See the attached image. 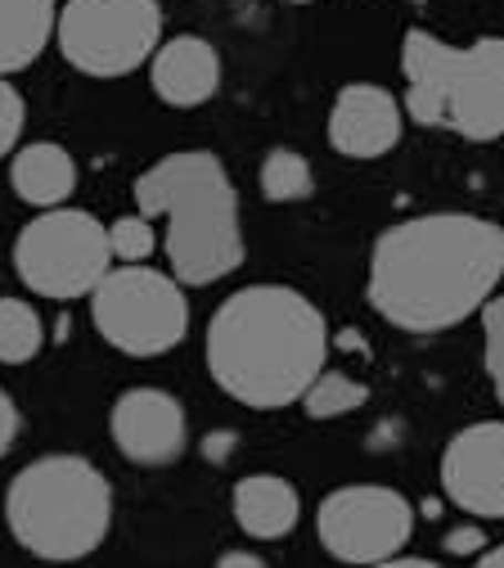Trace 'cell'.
<instances>
[{
  "label": "cell",
  "instance_id": "obj_1",
  "mask_svg": "<svg viewBox=\"0 0 504 568\" xmlns=\"http://www.w3.org/2000/svg\"><path fill=\"white\" fill-rule=\"evenodd\" d=\"M504 280V226L477 212H423L374 240L366 298L405 334H442L486 307Z\"/></svg>",
  "mask_w": 504,
  "mask_h": 568
},
{
  "label": "cell",
  "instance_id": "obj_2",
  "mask_svg": "<svg viewBox=\"0 0 504 568\" xmlns=\"http://www.w3.org/2000/svg\"><path fill=\"white\" fill-rule=\"evenodd\" d=\"M203 352L226 397L253 410H284L325 371L329 321L302 290L248 284L216 307Z\"/></svg>",
  "mask_w": 504,
  "mask_h": 568
},
{
  "label": "cell",
  "instance_id": "obj_3",
  "mask_svg": "<svg viewBox=\"0 0 504 568\" xmlns=\"http://www.w3.org/2000/svg\"><path fill=\"white\" fill-rule=\"evenodd\" d=\"M135 212L163 222V253L185 290H203L244 266L239 190L212 150H176L140 172Z\"/></svg>",
  "mask_w": 504,
  "mask_h": 568
},
{
  "label": "cell",
  "instance_id": "obj_4",
  "mask_svg": "<svg viewBox=\"0 0 504 568\" xmlns=\"http://www.w3.org/2000/svg\"><path fill=\"white\" fill-rule=\"evenodd\" d=\"M401 109L410 122L451 131L469 145L504 135V37H477L451 45L423 28L401 41Z\"/></svg>",
  "mask_w": 504,
  "mask_h": 568
},
{
  "label": "cell",
  "instance_id": "obj_5",
  "mask_svg": "<svg viewBox=\"0 0 504 568\" xmlns=\"http://www.w3.org/2000/svg\"><path fill=\"white\" fill-rule=\"evenodd\" d=\"M6 524L37 559H86L113 528V487L86 456H41L14 474L6 491Z\"/></svg>",
  "mask_w": 504,
  "mask_h": 568
},
{
  "label": "cell",
  "instance_id": "obj_6",
  "mask_svg": "<svg viewBox=\"0 0 504 568\" xmlns=\"http://www.w3.org/2000/svg\"><path fill=\"white\" fill-rule=\"evenodd\" d=\"M91 321L100 338L126 357H163L189 334V298L172 271L122 262L95 284Z\"/></svg>",
  "mask_w": 504,
  "mask_h": 568
},
{
  "label": "cell",
  "instance_id": "obj_7",
  "mask_svg": "<svg viewBox=\"0 0 504 568\" xmlns=\"http://www.w3.org/2000/svg\"><path fill=\"white\" fill-rule=\"evenodd\" d=\"M109 226L82 207H41L14 240V271L37 298H91L113 271Z\"/></svg>",
  "mask_w": 504,
  "mask_h": 568
},
{
  "label": "cell",
  "instance_id": "obj_8",
  "mask_svg": "<svg viewBox=\"0 0 504 568\" xmlns=\"http://www.w3.org/2000/svg\"><path fill=\"white\" fill-rule=\"evenodd\" d=\"M59 54L86 78H126L163 45L158 0H68L54 23Z\"/></svg>",
  "mask_w": 504,
  "mask_h": 568
},
{
  "label": "cell",
  "instance_id": "obj_9",
  "mask_svg": "<svg viewBox=\"0 0 504 568\" xmlns=\"http://www.w3.org/2000/svg\"><path fill=\"white\" fill-rule=\"evenodd\" d=\"M320 546L342 564H392L414 537V506L383 483L333 487L316 510Z\"/></svg>",
  "mask_w": 504,
  "mask_h": 568
},
{
  "label": "cell",
  "instance_id": "obj_10",
  "mask_svg": "<svg viewBox=\"0 0 504 568\" xmlns=\"http://www.w3.org/2000/svg\"><path fill=\"white\" fill-rule=\"evenodd\" d=\"M109 434L113 447L144 469H158L185 456L189 447V415L181 406V397H172L167 388H126L113 410H109Z\"/></svg>",
  "mask_w": 504,
  "mask_h": 568
},
{
  "label": "cell",
  "instance_id": "obj_11",
  "mask_svg": "<svg viewBox=\"0 0 504 568\" xmlns=\"http://www.w3.org/2000/svg\"><path fill=\"white\" fill-rule=\"evenodd\" d=\"M442 491L473 519H504V419H477L446 443Z\"/></svg>",
  "mask_w": 504,
  "mask_h": 568
},
{
  "label": "cell",
  "instance_id": "obj_12",
  "mask_svg": "<svg viewBox=\"0 0 504 568\" xmlns=\"http://www.w3.org/2000/svg\"><path fill=\"white\" fill-rule=\"evenodd\" d=\"M405 135V109L401 100L379 82H347L333 95L329 109V145L342 159H383L401 145Z\"/></svg>",
  "mask_w": 504,
  "mask_h": 568
},
{
  "label": "cell",
  "instance_id": "obj_13",
  "mask_svg": "<svg viewBox=\"0 0 504 568\" xmlns=\"http://www.w3.org/2000/svg\"><path fill=\"white\" fill-rule=\"evenodd\" d=\"M150 87L172 109H198L222 91V54L194 32L167 37L150 59Z\"/></svg>",
  "mask_w": 504,
  "mask_h": 568
},
{
  "label": "cell",
  "instance_id": "obj_14",
  "mask_svg": "<svg viewBox=\"0 0 504 568\" xmlns=\"http://www.w3.org/2000/svg\"><path fill=\"white\" fill-rule=\"evenodd\" d=\"M230 510H235L239 532H248L253 541H279L298 528L302 496L279 474H248L230 491Z\"/></svg>",
  "mask_w": 504,
  "mask_h": 568
},
{
  "label": "cell",
  "instance_id": "obj_15",
  "mask_svg": "<svg viewBox=\"0 0 504 568\" xmlns=\"http://www.w3.org/2000/svg\"><path fill=\"white\" fill-rule=\"evenodd\" d=\"M10 185L32 207H63L78 190V159L54 140H32V145L14 150Z\"/></svg>",
  "mask_w": 504,
  "mask_h": 568
},
{
  "label": "cell",
  "instance_id": "obj_16",
  "mask_svg": "<svg viewBox=\"0 0 504 568\" xmlns=\"http://www.w3.org/2000/svg\"><path fill=\"white\" fill-rule=\"evenodd\" d=\"M54 0H0V78L23 73L54 41Z\"/></svg>",
  "mask_w": 504,
  "mask_h": 568
},
{
  "label": "cell",
  "instance_id": "obj_17",
  "mask_svg": "<svg viewBox=\"0 0 504 568\" xmlns=\"http://www.w3.org/2000/svg\"><path fill=\"white\" fill-rule=\"evenodd\" d=\"M257 181H261V199L266 203H302V199L316 194L311 159L298 154V150H288V145H279V150H270L261 159Z\"/></svg>",
  "mask_w": 504,
  "mask_h": 568
},
{
  "label": "cell",
  "instance_id": "obj_18",
  "mask_svg": "<svg viewBox=\"0 0 504 568\" xmlns=\"http://www.w3.org/2000/svg\"><path fill=\"white\" fill-rule=\"evenodd\" d=\"M45 347V325L28 298H0V366H28Z\"/></svg>",
  "mask_w": 504,
  "mask_h": 568
},
{
  "label": "cell",
  "instance_id": "obj_19",
  "mask_svg": "<svg viewBox=\"0 0 504 568\" xmlns=\"http://www.w3.org/2000/svg\"><path fill=\"white\" fill-rule=\"evenodd\" d=\"M370 402V388L360 384V379H351L347 371H320L316 379H311V388L302 393V410L311 415V419H342V415H351V410H360Z\"/></svg>",
  "mask_w": 504,
  "mask_h": 568
},
{
  "label": "cell",
  "instance_id": "obj_20",
  "mask_svg": "<svg viewBox=\"0 0 504 568\" xmlns=\"http://www.w3.org/2000/svg\"><path fill=\"white\" fill-rule=\"evenodd\" d=\"M477 316H482V366H486L495 402L504 406V294L495 290Z\"/></svg>",
  "mask_w": 504,
  "mask_h": 568
},
{
  "label": "cell",
  "instance_id": "obj_21",
  "mask_svg": "<svg viewBox=\"0 0 504 568\" xmlns=\"http://www.w3.org/2000/svg\"><path fill=\"white\" fill-rule=\"evenodd\" d=\"M109 248H113V262H150L158 248V231L144 212H126V217L109 226Z\"/></svg>",
  "mask_w": 504,
  "mask_h": 568
},
{
  "label": "cell",
  "instance_id": "obj_22",
  "mask_svg": "<svg viewBox=\"0 0 504 568\" xmlns=\"http://www.w3.org/2000/svg\"><path fill=\"white\" fill-rule=\"evenodd\" d=\"M23 122H28V109H23V95L10 87V78H0V159L19 150V135H23Z\"/></svg>",
  "mask_w": 504,
  "mask_h": 568
},
{
  "label": "cell",
  "instance_id": "obj_23",
  "mask_svg": "<svg viewBox=\"0 0 504 568\" xmlns=\"http://www.w3.org/2000/svg\"><path fill=\"white\" fill-rule=\"evenodd\" d=\"M19 429H23V415H19L14 397L0 388V456H10V447L19 443Z\"/></svg>",
  "mask_w": 504,
  "mask_h": 568
},
{
  "label": "cell",
  "instance_id": "obj_24",
  "mask_svg": "<svg viewBox=\"0 0 504 568\" xmlns=\"http://www.w3.org/2000/svg\"><path fill=\"white\" fill-rule=\"evenodd\" d=\"M446 550H451V555H469V559H477V555L486 550V532L473 528V524L451 528V532H446Z\"/></svg>",
  "mask_w": 504,
  "mask_h": 568
},
{
  "label": "cell",
  "instance_id": "obj_25",
  "mask_svg": "<svg viewBox=\"0 0 504 568\" xmlns=\"http://www.w3.org/2000/svg\"><path fill=\"white\" fill-rule=\"evenodd\" d=\"M216 564H222V568H235V564L261 568V555H253V550H226V555H216Z\"/></svg>",
  "mask_w": 504,
  "mask_h": 568
},
{
  "label": "cell",
  "instance_id": "obj_26",
  "mask_svg": "<svg viewBox=\"0 0 504 568\" xmlns=\"http://www.w3.org/2000/svg\"><path fill=\"white\" fill-rule=\"evenodd\" d=\"M477 564H482V568H504V541H500V546H486V550L477 555Z\"/></svg>",
  "mask_w": 504,
  "mask_h": 568
},
{
  "label": "cell",
  "instance_id": "obj_27",
  "mask_svg": "<svg viewBox=\"0 0 504 568\" xmlns=\"http://www.w3.org/2000/svg\"><path fill=\"white\" fill-rule=\"evenodd\" d=\"M288 6H311V0H288Z\"/></svg>",
  "mask_w": 504,
  "mask_h": 568
},
{
  "label": "cell",
  "instance_id": "obj_28",
  "mask_svg": "<svg viewBox=\"0 0 504 568\" xmlns=\"http://www.w3.org/2000/svg\"><path fill=\"white\" fill-rule=\"evenodd\" d=\"M410 6H423V0H410Z\"/></svg>",
  "mask_w": 504,
  "mask_h": 568
}]
</instances>
